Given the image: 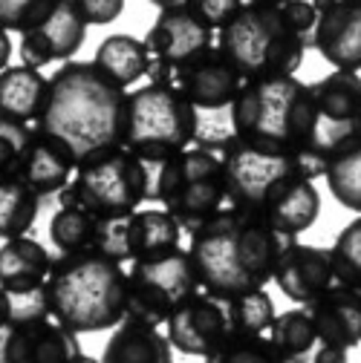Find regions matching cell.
<instances>
[{
    "label": "cell",
    "mask_w": 361,
    "mask_h": 363,
    "mask_svg": "<svg viewBox=\"0 0 361 363\" xmlns=\"http://www.w3.org/2000/svg\"><path fill=\"white\" fill-rule=\"evenodd\" d=\"M127 93L96 64L64 61L50 78V99L35 130L55 142L75 167L124 147Z\"/></svg>",
    "instance_id": "cell-1"
},
{
    "label": "cell",
    "mask_w": 361,
    "mask_h": 363,
    "mask_svg": "<svg viewBox=\"0 0 361 363\" xmlns=\"http://www.w3.org/2000/svg\"><path fill=\"white\" fill-rule=\"evenodd\" d=\"M188 257L197 268L200 289L237 297L266 289L281 254L298 242L246 211L225 205L188 234Z\"/></svg>",
    "instance_id": "cell-2"
},
{
    "label": "cell",
    "mask_w": 361,
    "mask_h": 363,
    "mask_svg": "<svg viewBox=\"0 0 361 363\" xmlns=\"http://www.w3.org/2000/svg\"><path fill=\"white\" fill-rule=\"evenodd\" d=\"M235 135L263 153L312 156L327 164L318 150V113L309 84L295 75L243 81L229 107Z\"/></svg>",
    "instance_id": "cell-3"
},
{
    "label": "cell",
    "mask_w": 361,
    "mask_h": 363,
    "mask_svg": "<svg viewBox=\"0 0 361 363\" xmlns=\"http://www.w3.org/2000/svg\"><path fill=\"white\" fill-rule=\"evenodd\" d=\"M43 294L50 317L72 335L107 332L127 314V271L102 251H70L53 259Z\"/></svg>",
    "instance_id": "cell-4"
},
{
    "label": "cell",
    "mask_w": 361,
    "mask_h": 363,
    "mask_svg": "<svg viewBox=\"0 0 361 363\" xmlns=\"http://www.w3.org/2000/svg\"><path fill=\"white\" fill-rule=\"evenodd\" d=\"M309 43L281 6L263 4H243L217 35V50L232 61L243 81L295 75Z\"/></svg>",
    "instance_id": "cell-5"
},
{
    "label": "cell",
    "mask_w": 361,
    "mask_h": 363,
    "mask_svg": "<svg viewBox=\"0 0 361 363\" xmlns=\"http://www.w3.org/2000/svg\"><path fill=\"white\" fill-rule=\"evenodd\" d=\"M148 173L145 202H159L185 234L225 208V173L220 156L188 147L159 162H142Z\"/></svg>",
    "instance_id": "cell-6"
},
{
    "label": "cell",
    "mask_w": 361,
    "mask_h": 363,
    "mask_svg": "<svg viewBox=\"0 0 361 363\" xmlns=\"http://www.w3.org/2000/svg\"><path fill=\"white\" fill-rule=\"evenodd\" d=\"M200 113L185 101L173 84L151 81L127 96L124 150L139 162H159L188 150L197 135Z\"/></svg>",
    "instance_id": "cell-7"
},
{
    "label": "cell",
    "mask_w": 361,
    "mask_h": 363,
    "mask_svg": "<svg viewBox=\"0 0 361 363\" xmlns=\"http://www.w3.org/2000/svg\"><path fill=\"white\" fill-rule=\"evenodd\" d=\"M145 164L130 150L116 147L90 162H81L70 185L58 194V202L61 208L78 205L99 219H127L145 202Z\"/></svg>",
    "instance_id": "cell-8"
},
{
    "label": "cell",
    "mask_w": 361,
    "mask_h": 363,
    "mask_svg": "<svg viewBox=\"0 0 361 363\" xmlns=\"http://www.w3.org/2000/svg\"><path fill=\"white\" fill-rule=\"evenodd\" d=\"M222 162L225 173V205L246 213H260L263 202L289 179H315L324 176V162L312 156H284L263 153L243 145L232 133L214 153Z\"/></svg>",
    "instance_id": "cell-9"
},
{
    "label": "cell",
    "mask_w": 361,
    "mask_h": 363,
    "mask_svg": "<svg viewBox=\"0 0 361 363\" xmlns=\"http://www.w3.org/2000/svg\"><path fill=\"white\" fill-rule=\"evenodd\" d=\"M197 291L200 277L188 251L173 248L165 254L133 259L127 271V314L162 326Z\"/></svg>",
    "instance_id": "cell-10"
},
{
    "label": "cell",
    "mask_w": 361,
    "mask_h": 363,
    "mask_svg": "<svg viewBox=\"0 0 361 363\" xmlns=\"http://www.w3.org/2000/svg\"><path fill=\"white\" fill-rule=\"evenodd\" d=\"M318 113V150L324 159L361 142V75L335 69L309 84Z\"/></svg>",
    "instance_id": "cell-11"
},
{
    "label": "cell",
    "mask_w": 361,
    "mask_h": 363,
    "mask_svg": "<svg viewBox=\"0 0 361 363\" xmlns=\"http://www.w3.org/2000/svg\"><path fill=\"white\" fill-rule=\"evenodd\" d=\"M145 43L151 52L148 78L156 84H171V75L179 67L214 47V29L205 26L185 4H176L171 9H159Z\"/></svg>",
    "instance_id": "cell-12"
},
{
    "label": "cell",
    "mask_w": 361,
    "mask_h": 363,
    "mask_svg": "<svg viewBox=\"0 0 361 363\" xmlns=\"http://www.w3.org/2000/svg\"><path fill=\"white\" fill-rule=\"evenodd\" d=\"M168 340L173 349L191 357H205L232 335L229 297L214 291H197L168 317Z\"/></svg>",
    "instance_id": "cell-13"
},
{
    "label": "cell",
    "mask_w": 361,
    "mask_h": 363,
    "mask_svg": "<svg viewBox=\"0 0 361 363\" xmlns=\"http://www.w3.org/2000/svg\"><path fill=\"white\" fill-rule=\"evenodd\" d=\"M78 354V335L53 317H29L0 326V363H72Z\"/></svg>",
    "instance_id": "cell-14"
},
{
    "label": "cell",
    "mask_w": 361,
    "mask_h": 363,
    "mask_svg": "<svg viewBox=\"0 0 361 363\" xmlns=\"http://www.w3.org/2000/svg\"><path fill=\"white\" fill-rule=\"evenodd\" d=\"M171 84L185 96V101L197 113H214L232 107L237 89L243 86V78L214 43L211 50L200 52L185 67H179L171 75Z\"/></svg>",
    "instance_id": "cell-15"
},
{
    "label": "cell",
    "mask_w": 361,
    "mask_h": 363,
    "mask_svg": "<svg viewBox=\"0 0 361 363\" xmlns=\"http://www.w3.org/2000/svg\"><path fill=\"white\" fill-rule=\"evenodd\" d=\"M87 38V23L75 0H58L55 9L21 32V64L41 69L53 61H72Z\"/></svg>",
    "instance_id": "cell-16"
},
{
    "label": "cell",
    "mask_w": 361,
    "mask_h": 363,
    "mask_svg": "<svg viewBox=\"0 0 361 363\" xmlns=\"http://www.w3.org/2000/svg\"><path fill=\"white\" fill-rule=\"evenodd\" d=\"M315 15L312 47L338 69H361V0H309Z\"/></svg>",
    "instance_id": "cell-17"
},
{
    "label": "cell",
    "mask_w": 361,
    "mask_h": 363,
    "mask_svg": "<svg viewBox=\"0 0 361 363\" xmlns=\"http://www.w3.org/2000/svg\"><path fill=\"white\" fill-rule=\"evenodd\" d=\"M272 280L278 283V289H281L292 303L306 306L309 300H315L321 291H327V289L335 283L330 251H327V248H318V245L292 242V245L281 254Z\"/></svg>",
    "instance_id": "cell-18"
},
{
    "label": "cell",
    "mask_w": 361,
    "mask_h": 363,
    "mask_svg": "<svg viewBox=\"0 0 361 363\" xmlns=\"http://www.w3.org/2000/svg\"><path fill=\"white\" fill-rule=\"evenodd\" d=\"M324 343L352 349L361 343V291L333 283L315 300L301 306Z\"/></svg>",
    "instance_id": "cell-19"
},
{
    "label": "cell",
    "mask_w": 361,
    "mask_h": 363,
    "mask_svg": "<svg viewBox=\"0 0 361 363\" xmlns=\"http://www.w3.org/2000/svg\"><path fill=\"white\" fill-rule=\"evenodd\" d=\"M318 213H321V194L312 185V179H289L263 202L257 216L278 234L298 240V234L315 225Z\"/></svg>",
    "instance_id": "cell-20"
},
{
    "label": "cell",
    "mask_w": 361,
    "mask_h": 363,
    "mask_svg": "<svg viewBox=\"0 0 361 363\" xmlns=\"http://www.w3.org/2000/svg\"><path fill=\"white\" fill-rule=\"evenodd\" d=\"M72 173H75V162L55 142H50L47 135L35 130L15 176L38 199H47V196H58L70 185Z\"/></svg>",
    "instance_id": "cell-21"
},
{
    "label": "cell",
    "mask_w": 361,
    "mask_h": 363,
    "mask_svg": "<svg viewBox=\"0 0 361 363\" xmlns=\"http://www.w3.org/2000/svg\"><path fill=\"white\" fill-rule=\"evenodd\" d=\"M102 363H173V346L159 326L124 314L104 343Z\"/></svg>",
    "instance_id": "cell-22"
},
{
    "label": "cell",
    "mask_w": 361,
    "mask_h": 363,
    "mask_svg": "<svg viewBox=\"0 0 361 363\" xmlns=\"http://www.w3.org/2000/svg\"><path fill=\"white\" fill-rule=\"evenodd\" d=\"M53 268V257L38 240L18 237L0 248V289L9 294H29L43 289Z\"/></svg>",
    "instance_id": "cell-23"
},
{
    "label": "cell",
    "mask_w": 361,
    "mask_h": 363,
    "mask_svg": "<svg viewBox=\"0 0 361 363\" xmlns=\"http://www.w3.org/2000/svg\"><path fill=\"white\" fill-rule=\"evenodd\" d=\"M183 242V228L162 208H145L124 219V262L173 251Z\"/></svg>",
    "instance_id": "cell-24"
},
{
    "label": "cell",
    "mask_w": 361,
    "mask_h": 363,
    "mask_svg": "<svg viewBox=\"0 0 361 363\" xmlns=\"http://www.w3.org/2000/svg\"><path fill=\"white\" fill-rule=\"evenodd\" d=\"M50 99V78L32 67H6L0 72V113L18 121H35Z\"/></svg>",
    "instance_id": "cell-25"
},
{
    "label": "cell",
    "mask_w": 361,
    "mask_h": 363,
    "mask_svg": "<svg viewBox=\"0 0 361 363\" xmlns=\"http://www.w3.org/2000/svg\"><path fill=\"white\" fill-rule=\"evenodd\" d=\"M93 64L119 86H130L148 75L151 52H148V43L133 35H110L99 43Z\"/></svg>",
    "instance_id": "cell-26"
},
{
    "label": "cell",
    "mask_w": 361,
    "mask_h": 363,
    "mask_svg": "<svg viewBox=\"0 0 361 363\" xmlns=\"http://www.w3.org/2000/svg\"><path fill=\"white\" fill-rule=\"evenodd\" d=\"M269 340L275 343L284 363H315V354L324 346L303 308L275 314L272 326H269Z\"/></svg>",
    "instance_id": "cell-27"
},
{
    "label": "cell",
    "mask_w": 361,
    "mask_h": 363,
    "mask_svg": "<svg viewBox=\"0 0 361 363\" xmlns=\"http://www.w3.org/2000/svg\"><path fill=\"white\" fill-rule=\"evenodd\" d=\"M104 225H107V219H99L78 205H64L50 219V242L61 254L87 251V248L99 251L102 237H104Z\"/></svg>",
    "instance_id": "cell-28"
},
{
    "label": "cell",
    "mask_w": 361,
    "mask_h": 363,
    "mask_svg": "<svg viewBox=\"0 0 361 363\" xmlns=\"http://www.w3.org/2000/svg\"><path fill=\"white\" fill-rule=\"evenodd\" d=\"M41 199L18 176H0V240H18L32 231Z\"/></svg>",
    "instance_id": "cell-29"
},
{
    "label": "cell",
    "mask_w": 361,
    "mask_h": 363,
    "mask_svg": "<svg viewBox=\"0 0 361 363\" xmlns=\"http://www.w3.org/2000/svg\"><path fill=\"white\" fill-rule=\"evenodd\" d=\"M330 194L350 211L361 213V142L333 153L324 167Z\"/></svg>",
    "instance_id": "cell-30"
},
{
    "label": "cell",
    "mask_w": 361,
    "mask_h": 363,
    "mask_svg": "<svg viewBox=\"0 0 361 363\" xmlns=\"http://www.w3.org/2000/svg\"><path fill=\"white\" fill-rule=\"evenodd\" d=\"M232 335H266L275 320V303L263 289L229 297Z\"/></svg>",
    "instance_id": "cell-31"
},
{
    "label": "cell",
    "mask_w": 361,
    "mask_h": 363,
    "mask_svg": "<svg viewBox=\"0 0 361 363\" xmlns=\"http://www.w3.org/2000/svg\"><path fill=\"white\" fill-rule=\"evenodd\" d=\"M205 363H284L269 335H229L205 354Z\"/></svg>",
    "instance_id": "cell-32"
},
{
    "label": "cell",
    "mask_w": 361,
    "mask_h": 363,
    "mask_svg": "<svg viewBox=\"0 0 361 363\" xmlns=\"http://www.w3.org/2000/svg\"><path fill=\"white\" fill-rule=\"evenodd\" d=\"M330 259H333L335 283L361 291V216L352 219L338 234L335 245L330 248Z\"/></svg>",
    "instance_id": "cell-33"
},
{
    "label": "cell",
    "mask_w": 361,
    "mask_h": 363,
    "mask_svg": "<svg viewBox=\"0 0 361 363\" xmlns=\"http://www.w3.org/2000/svg\"><path fill=\"white\" fill-rule=\"evenodd\" d=\"M35 127L26 121H18L12 116L0 113V176H15L21 167V159L32 142Z\"/></svg>",
    "instance_id": "cell-34"
},
{
    "label": "cell",
    "mask_w": 361,
    "mask_h": 363,
    "mask_svg": "<svg viewBox=\"0 0 361 363\" xmlns=\"http://www.w3.org/2000/svg\"><path fill=\"white\" fill-rule=\"evenodd\" d=\"M58 0H0V29L26 32L55 9Z\"/></svg>",
    "instance_id": "cell-35"
},
{
    "label": "cell",
    "mask_w": 361,
    "mask_h": 363,
    "mask_svg": "<svg viewBox=\"0 0 361 363\" xmlns=\"http://www.w3.org/2000/svg\"><path fill=\"white\" fill-rule=\"evenodd\" d=\"M183 4L211 29H220L225 21H229L240 6L243 0H183Z\"/></svg>",
    "instance_id": "cell-36"
},
{
    "label": "cell",
    "mask_w": 361,
    "mask_h": 363,
    "mask_svg": "<svg viewBox=\"0 0 361 363\" xmlns=\"http://www.w3.org/2000/svg\"><path fill=\"white\" fill-rule=\"evenodd\" d=\"M75 6L87 26H104L124 12V0H75Z\"/></svg>",
    "instance_id": "cell-37"
},
{
    "label": "cell",
    "mask_w": 361,
    "mask_h": 363,
    "mask_svg": "<svg viewBox=\"0 0 361 363\" xmlns=\"http://www.w3.org/2000/svg\"><path fill=\"white\" fill-rule=\"evenodd\" d=\"M15 317V294H9L6 289H0V326L9 323Z\"/></svg>",
    "instance_id": "cell-38"
},
{
    "label": "cell",
    "mask_w": 361,
    "mask_h": 363,
    "mask_svg": "<svg viewBox=\"0 0 361 363\" xmlns=\"http://www.w3.org/2000/svg\"><path fill=\"white\" fill-rule=\"evenodd\" d=\"M9 58H12V40L6 29H0V72L9 67Z\"/></svg>",
    "instance_id": "cell-39"
},
{
    "label": "cell",
    "mask_w": 361,
    "mask_h": 363,
    "mask_svg": "<svg viewBox=\"0 0 361 363\" xmlns=\"http://www.w3.org/2000/svg\"><path fill=\"white\" fill-rule=\"evenodd\" d=\"M153 6H159V9H171V6H176V4H183V0H151Z\"/></svg>",
    "instance_id": "cell-40"
},
{
    "label": "cell",
    "mask_w": 361,
    "mask_h": 363,
    "mask_svg": "<svg viewBox=\"0 0 361 363\" xmlns=\"http://www.w3.org/2000/svg\"><path fill=\"white\" fill-rule=\"evenodd\" d=\"M249 4H263V6H284L286 0H249Z\"/></svg>",
    "instance_id": "cell-41"
},
{
    "label": "cell",
    "mask_w": 361,
    "mask_h": 363,
    "mask_svg": "<svg viewBox=\"0 0 361 363\" xmlns=\"http://www.w3.org/2000/svg\"><path fill=\"white\" fill-rule=\"evenodd\" d=\"M72 363H102V360H96V357H90V354H84V352H81V354H78Z\"/></svg>",
    "instance_id": "cell-42"
}]
</instances>
